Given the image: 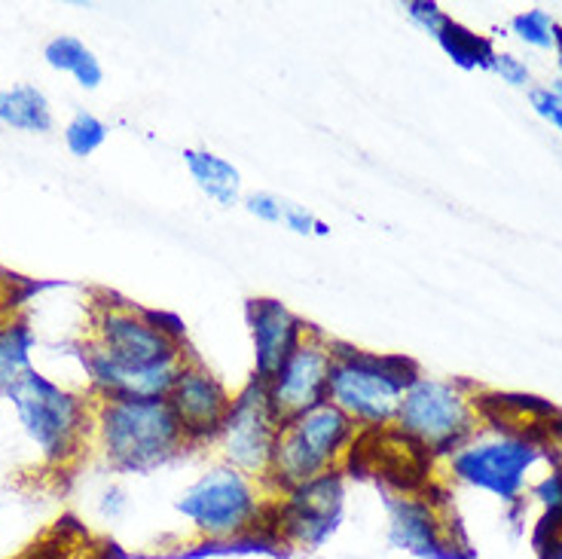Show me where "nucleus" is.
Returning a JSON list of instances; mask_svg holds the SVG:
<instances>
[{"mask_svg": "<svg viewBox=\"0 0 562 559\" xmlns=\"http://www.w3.org/2000/svg\"><path fill=\"white\" fill-rule=\"evenodd\" d=\"M190 358L178 318L111 294L89 303L80 346L89 398H169Z\"/></svg>", "mask_w": 562, "mask_h": 559, "instance_id": "f257e3e1", "label": "nucleus"}, {"mask_svg": "<svg viewBox=\"0 0 562 559\" xmlns=\"http://www.w3.org/2000/svg\"><path fill=\"white\" fill-rule=\"evenodd\" d=\"M92 449L116 474H154L190 444L169 398H92Z\"/></svg>", "mask_w": 562, "mask_h": 559, "instance_id": "f03ea898", "label": "nucleus"}, {"mask_svg": "<svg viewBox=\"0 0 562 559\" xmlns=\"http://www.w3.org/2000/svg\"><path fill=\"white\" fill-rule=\"evenodd\" d=\"M272 499L276 492L267 483L217 461L178 492L175 514L187 523L199 545L269 541Z\"/></svg>", "mask_w": 562, "mask_h": 559, "instance_id": "7ed1b4c3", "label": "nucleus"}, {"mask_svg": "<svg viewBox=\"0 0 562 559\" xmlns=\"http://www.w3.org/2000/svg\"><path fill=\"white\" fill-rule=\"evenodd\" d=\"M544 422L535 428H520L510 422L480 425L464 444L452 449L447 471L471 490H480L505 504H522L538 477L553 468L548 444H544Z\"/></svg>", "mask_w": 562, "mask_h": 559, "instance_id": "20e7f679", "label": "nucleus"}, {"mask_svg": "<svg viewBox=\"0 0 562 559\" xmlns=\"http://www.w3.org/2000/svg\"><path fill=\"white\" fill-rule=\"evenodd\" d=\"M13 406L15 425L43 468L68 471L92 449V398L58 385L41 370H31L10 392L0 394Z\"/></svg>", "mask_w": 562, "mask_h": 559, "instance_id": "39448f33", "label": "nucleus"}, {"mask_svg": "<svg viewBox=\"0 0 562 559\" xmlns=\"http://www.w3.org/2000/svg\"><path fill=\"white\" fill-rule=\"evenodd\" d=\"M416 373L419 367L404 355L337 343L327 382V404L346 413L361 434L392 432L404 392Z\"/></svg>", "mask_w": 562, "mask_h": 559, "instance_id": "423d86ee", "label": "nucleus"}, {"mask_svg": "<svg viewBox=\"0 0 562 559\" xmlns=\"http://www.w3.org/2000/svg\"><path fill=\"white\" fill-rule=\"evenodd\" d=\"M361 437L364 434L355 428V422L327 401L294 420H284L267 487L284 492L324 474L346 471Z\"/></svg>", "mask_w": 562, "mask_h": 559, "instance_id": "0eeeda50", "label": "nucleus"}, {"mask_svg": "<svg viewBox=\"0 0 562 559\" xmlns=\"http://www.w3.org/2000/svg\"><path fill=\"white\" fill-rule=\"evenodd\" d=\"M483 422V401L456 379L416 373L394 416L392 434L428 456H450Z\"/></svg>", "mask_w": 562, "mask_h": 559, "instance_id": "6e6552de", "label": "nucleus"}, {"mask_svg": "<svg viewBox=\"0 0 562 559\" xmlns=\"http://www.w3.org/2000/svg\"><path fill=\"white\" fill-rule=\"evenodd\" d=\"M346 517V471H334L294 490L276 492L269 541L296 554L322 550Z\"/></svg>", "mask_w": 562, "mask_h": 559, "instance_id": "1a4fd4ad", "label": "nucleus"}, {"mask_svg": "<svg viewBox=\"0 0 562 559\" xmlns=\"http://www.w3.org/2000/svg\"><path fill=\"white\" fill-rule=\"evenodd\" d=\"M281 425L284 420L269 398L267 382L251 377L239 392L233 394V406H229L224 428L214 440V449L224 465L267 483Z\"/></svg>", "mask_w": 562, "mask_h": 559, "instance_id": "9d476101", "label": "nucleus"}, {"mask_svg": "<svg viewBox=\"0 0 562 559\" xmlns=\"http://www.w3.org/2000/svg\"><path fill=\"white\" fill-rule=\"evenodd\" d=\"M385 538L394 550L419 559H462L464 550L447 504L407 487L385 499Z\"/></svg>", "mask_w": 562, "mask_h": 559, "instance_id": "9b49d317", "label": "nucleus"}, {"mask_svg": "<svg viewBox=\"0 0 562 559\" xmlns=\"http://www.w3.org/2000/svg\"><path fill=\"white\" fill-rule=\"evenodd\" d=\"M334 351H337V343L327 339L322 331L310 327V334L303 336V343L296 346L294 355L281 364L276 377L269 379V398H272L281 420H294L300 413L327 401Z\"/></svg>", "mask_w": 562, "mask_h": 559, "instance_id": "f8f14e48", "label": "nucleus"}, {"mask_svg": "<svg viewBox=\"0 0 562 559\" xmlns=\"http://www.w3.org/2000/svg\"><path fill=\"white\" fill-rule=\"evenodd\" d=\"M169 404L181 422L190 449L214 447L217 434L224 428L226 413L233 406V392L226 389L224 379L193 355L183 364L181 377L169 392Z\"/></svg>", "mask_w": 562, "mask_h": 559, "instance_id": "ddd939ff", "label": "nucleus"}, {"mask_svg": "<svg viewBox=\"0 0 562 559\" xmlns=\"http://www.w3.org/2000/svg\"><path fill=\"white\" fill-rule=\"evenodd\" d=\"M245 322H248V334H251L254 379H260V382H269L276 377L281 364L294 355L303 336L310 334V324L276 297H254L245 309Z\"/></svg>", "mask_w": 562, "mask_h": 559, "instance_id": "4468645a", "label": "nucleus"}, {"mask_svg": "<svg viewBox=\"0 0 562 559\" xmlns=\"http://www.w3.org/2000/svg\"><path fill=\"white\" fill-rule=\"evenodd\" d=\"M183 168L190 175V181L196 183V190L205 199H211L221 209L241 205V171L233 166L226 156L205 150V147H183Z\"/></svg>", "mask_w": 562, "mask_h": 559, "instance_id": "2eb2a0df", "label": "nucleus"}, {"mask_svg": "<svg viewBox=\"0 0 562 559\" xmlns=\"http://www.w3.org/2000/svg\"><path fill=\"white\" fill-rule=\"evenodd\" d=\"M0 126L25 132V135H46L56 126L53 104L46 92L34 83L0 86Z\"/></svg>", "mask_w": 562, "mask_h": 559, "instance_id": "dca6fc26", "label": "nucleus"}, {"mask_svg": "<svg viewBox=\"0 0 562 559\" xmlns=\"http://www.w3.org/2000/svg\"><path fill=\"white\" fill-rule=\"evenodd\" d=\"M43 58L53 70L74 77V83L86 89V92H95L104 83L101 58L77 34H56L53 41H46Z\"/></svg>", "mask_w": 562, "mask_h": 559, "instance_id": "f3484780", "label": "nucleus"}, {"mask_svg": "<svg viewBox=\"0 0 562 559\" xmlns=\"http://www.w3.org/2000/svg\"><path fill=\"white\" fill-rule=\"evenodd\" d=\"M15 559H108V547L80 526H56Z\"/></svg>", "mask_w": 562, "mask_h": 559, "instance_id": "a211bd4d", "label": "nucleus"}, {"mask_svg": "<svg viewBox=\"0 0 562 559\" xmlns=\"http://www.w3.org/2000/svg\"><path fill=\"white\" fill-rule=\"evenodd\" d=\"M34 367V334L29 324H0V394L10 392Z\"/></svg>", "mask_w": 562, "mask_h": 559, "instance_id": "6ab92c4d", "label": "nucleus"}, {"mask_svg": "<svg viewBox=\"0 0 562 559\" xmlns=\"http://www.w3.org/2000/svg\"><path fill=\"white\" fill-rule=\"evenodd\" d=\"M435 43L447 53V58H452L459 68L464 70H490L492 53H495V43L483 34H474L471 29L459 25L456 19H450L440 34L435 37Z\"/></svg>", "mask_w": 562, "mask_h": 559, "instance_id": "aec40b11", "label": "nucleus"}, {"mask_svg": "<svg viewBox=\"0 0 562 559\" xmlns=\"http://www.w3.org/2000/svg\"><path fill=\"white\" fill-rule=\"evenodd\" d=\"M510 34L529 46V49H538V53H557L562 46V25L541 7L535 10H526V13H517L510 19Z\"/></svg>", "mask_w": 562, "mask_h": 559, "instance_id": "412c9836", "label": "nucleus"}, {"mask_svg": "<svg viewBox=\"0 0 562 559\" xmlns=\"http://www.w3.org/2000/svg\"><path fill=\"white\" fill-rule=\"evenodd\" d=\"M108 135H111V128H108L104 120H99L95 113L89 111H77L65 126V147L74 156L86 159V156H92L104 147Z\"/></svg>", "mask_w": 562, "mask_h": 559, "instance_id": "4be33fe9", "label": "nucleus"}, {"mask_svg": "<svg viewBox=\"0 0 562 559\" xmlns=\"http://www.w3.org/2000/svg\"><path fill=\"white\" fill-rule=\"evenodd\" d=\"M490 70L502 80V83L514 86V89H532L535 80H532V68L522 62L520 56H514V53H505V49H495L492 53V62H490Z\"/></svg>", "mask_w": 562, "mask_h": 559, "instance_id": "5701e85b", "label": "nucleus"}, {"mask_svg": "<svg viewBox=\"0 0 562 559\" xmlns=\"http://www.w3.org/2000/svg\"><path fill=\"white\" fill-rule=\"evenodd\" d=\"M401 10L407 15V22L413 29H419L422 34H428L435 41L440 29L450 22V15L440 10V3L435 0H409V3H401Z\"/></svg>", "mask_w": 562, "mask_h": 559, "instance_id": "b1692460", "label": "nucleus"}, {"mask_svg": "<svg viewBox=\"0 0 562 559\" xmlns=\"http://www.w3.org/2000/svg\"><path fill=\"white\" fill-rule=\"evenodd\" d=\"M281 226L291 230L294 236H327L330 226L324 224L318 214H312L306 205H296V202H284V217H281Z\"/></svg>", "mask_w": 562, "mask_h": 559, "instance_id": "393cba45", "label": "nucleus"}, {"mask_svg": "<svg viewBox=\"0 0 562 559\" xmlns=\"http://www.w3.org/2000/svg\"><path fill=\"white\" fill-rule=\"evenodd\" d=\"M241 209L248 211L251 217H257L260 224L281 226V217H284V199L269 193V190H254L248 197H241Z\"/></svg>", "mask_w": 562, "mask_h": 559, "instance_id": "a878e982", "label": "nucleus"}, {"mask_svg": "<svg viewBox=\"0 0 562 559\" xmlns=\"http://www.w3.org/2000/svg\"><path fill=\"white\" fill-rule=\"evenodd\" d=\"M529 104H532V111L550 123V126L557 128L562 135V99L550 89V86H532L529 89Z\"/></svg>", "mask_w": 562, "mask_h": 559, "instance_id": "bb28decb", "label": "nucleus"}, {"mask_svg": "<svg viewBox=\"0 0 562 559\" xmlns=\"http://www.w3.org/2000/svg\"><path fill=\"white\" fill-rule=\"evenodd\" d=\"M128 514V492L123 487H108L99 499V517L116 523Z\"/></svg>", "mask_w": 562, "mask_h": 559, "instance_id": "cd10ccee", "label": "nucleus"}, {"mask_svg": "<svg viewBox=\"0 0 562 559\" xmlns=\"http://www.w3.org/2000/svg\"><path fill=\"white\" fill-rule=\"evenodd\" d=\"M541 434H544V444H548L550 459H553V465L562 471V416L560 413H557L553 420L544 422Z\"/></svg>", "mask_w": 562, "mask_h": 559, "instance_id": "c85d7f7f", "label": "nucleus"}, {"mask_svg": "<svg viewBox=\"0 0 562 559\" xmlns=\"http://www.w3.org/2000/svg\"><path fill=\"white\" fill-rule=\"evenodd\" d=\"M541 559H562V535L544 541V547H541Z\"/></svg>", "mask_w": 562, "mask_h": 559, "instance_id": "c756f323", "label": "nucleus"}, {"mask_svg": "<svg viewBox=\"0 0 562 559\" xmlns=\"http://www.w3.org/2000/svg\"><path fill=\"white\" fill-rule=\"evenodd\" d=\"M550 89H553V92H557V96H560V99H562V80H560V77H557V80L550 83Z\"/></svg>", "mask_w": 562, "mask_h": 559, "instance_id": "7c9ffc66", "label": "nucleus"}, {"mask_svg": "<svg viewBox=\"0 0 562 559\" xmlns=\"http://www.w3.org/2000/svg\"><path fill=\"white\" fill-rule=\"evenodd\" d=\"M557 56H560V58H557V68H560V80H562V46L557 49Z\"/></svg>", "mask_w": 562, "mask_h": 559, "instance_id": "2f4dec72", "label": "nucleus"}]
</instances>
